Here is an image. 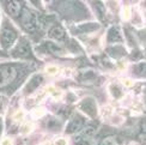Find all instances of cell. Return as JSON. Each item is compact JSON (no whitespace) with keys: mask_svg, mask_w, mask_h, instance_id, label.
Here are the masks:
<instances>
[{"mask_svg":"<svg viewBox=\"0 0 146 145\" xmlns=\"http://www.w3.org/2000/svg\"><path fill=\"white\" fill-rule=\"evenodd\" d=\"M21 67V65L15 64H6L0 66V89L7 88L16 82V79L19 77Z\"/></svg>","mask_w":146,"mask_h":145,"instance_id":"6da1fadb","label":"cell"},{"mask_svg":"<svg viewBox=\"0 0 146 145\" xmlns=\"http://www.w3.org/2000/svg\"><path fill=\"white\" fill-rule=\"evenodd\" d=\"M17 37L18 31L16 30V28L9 21H4L1 29H0V46L5 49H9L15 43Z\"/></svg>","mask_w":146,"mask_h":145,"instance_id":"7a4b0ae2","label":"cell"},{"mask_svg":"<svg viewBox=\"0 0 146 145\" xmlns=\"http://www.w3.org/2000/svg\"><path fill=\"white\" fill-rule=\"evenodd\" d=\"M12 57L17 59H33V53H31V47L27 39L22 37L19 42L15 47V49L12 51Z\"/></svg>","mask_w":146,"mask_h":145,"instance_id":"3957f363","label":"cell"},{"mask_svg":"<svg viewBox=\"0 0 146 145\" xmlns=\"http://www.w3.org/2000/svg\"><path fill=\"white\" fill-rule=\"evenodd\" d=\"M21 22L24 29L28 31H34V30L38 27V17L36 16L34 12L29 11V10H24L22 17H21Z\"/></svg>","mask_w":146,"mask_h":145,"instance_id":"277c9868","label":"cell"},{"mask_svg":"<svg viewBox=\"0 0 146 145\" xmlns=\"http://www.w3.org/2000/svg\"><path fill=\"white\" fill-rule=\"evenodd\" d=\"M79 108L91 118H95L97 114V104L92 97H88L83 100L80 102V104H79Z\"/></svg>","mask_w":146,"mask_h":145,"instance_id":"5b68a950","label":"cell"},{"mask_svg":"<svg viewBox=\"0 0 146 145\" xmlns=\"http://www.w3.org/2000/svg\"><path fill=\"white\" fill-rule=\"evenodd\" d=\"M84 119L76 114V115H73L72 119L70 120V122L67 124V127H66V133H76L77 131L82 130L83 126H84Z\"/></svg>","mask_w":146,"mask_h":145,"instance_id":"8992f818","label":"cell"},{"mask_svg":"<svg viewBox=\"0 0 146 145\" xmlns=\"http://www.w3.org/2000/svg\"><path fill=\"white\" fill-rule=\"evenodd\" d=\"M4 9L11 17H16L21 11V3L18 1H5Z\"/></svg>","mask_w":146,"mask_h":145,"instance_id":"52a82bcc","label":"cell"},{"mask_svg":"<svg viewBox=\"0 0 146 145\" xmlns=\"http://www.w3.org/2000/svg\"><path fill=\"white\" fill-rule=\"evenodd\" d=\"M49 37L53 39V40H55V41H62L65 40L66 37V33H65V30L60 27V25H54L50 30H49Z\"/></svg>","mask_w":146,"mask_h":145,"instance_id":"ba28073f","label":"cell"},{"mask_svg":"<svg viewBox=\"0 0 146 145\" xmlns=\"http://www.w3.org/2000/svg\"><path fill=\"white\" fill-rule=\"evenodd\" d=\"M42 80H43V77H42L41 74H35L31 77V79L29 80V83L27 84L25 86V92H33L34 90H36V88H37L40 84L42 83Z\"/></svg>","mask_w":146,"mask_h":145,"instance_id":"9c48e42d","label":"cell"},{"mask_svg":"<svg viewBox=\"0 0 146 145\" xmlns=\"http://www.w3.org/2000/svg\"><path fill=\"white\" fill-rule=\"evenodd\" d=\"M107 40L109 43H114V42H121L122 41V36H121V33L119 28L116 27H113L109 29L108 35H107Z\"/></svg>","mask_w":146,"mask_h":145,"instance_id":"30bf717a","label":"cell"},{"mask_svg":"<svg viewBox=\"0 0 146 145\" xmlns=\"http://www.w3.org/2000/svg\"><path fill=\"white\" fill-rule=\"evenodd\" d=\"M98 29V24H95V23H85L83 25H79L76 28V34H83V33H92L95 30Z\"/></svg>","mask_w":146,"mask_h":145,"instance_id":"8fae6325","label":"cell"},{"mask_svg":"<svg viewBox=\"0 0 146 145\" xmlns=\"http://www.w3.org/2000/svg\"><path fill=\"white\" fill-rule=\"evenodd\" d=\"M133 73L138 77H143V78H146V64L145 63H141V64H138L133 67Z\"/></svg>","mask_w":146,"mask_h":145,"instance_id":"7c38bea8","label":"cell"},{"mask_svg":"<svg viewBox=\"0 0 146 145\" xmlns=\"http://www.w3.org/2000/svg\"><path fill=\"white\" fill-rule=\"evenodd\" d=\"M96 131H97L96 126H94V125H88V126H85V127L83 128V131H82V137H84V138H90V137H92V136L96 133Z\"/></svg>","mask_w":146,"mask_h":145,"instance_id":"4fadbf2b","label":"cell"},{"mask_svg":"<svg viewBox=\"0 0 146 145\" xmlns=\"http://www.w3.org/2000/svg\"><path fill=\"white\" fill-rule=\"evenodd\" d=\"M110 92L113 94V96L115 98H120V97H122V95H123V92L121 91V89L117 86V85H115V84H111L110 85Z\"/></svg>","mask_w":146,"mask_h":145,"instance_id":"5bb4252c","label":"cell"},{"mask_svg":"<svg viewBox=\"0 0 146 145\" xmlns=\"http://www.w3.org/2000/svg\"><path fill=\"white\" fill-rule=\"evenodd\" d=\"M101 145H117V144H116V142H115V139L113 137H108L101 143Z\"/></svg>","mask_w":146,"mask_h":145,"instance_id":"9a60e30c","label":"cell"},{"mask_svg":"<svg viewBox=\"0 0 146 145\" xmlns=\"http://www.w3.org/2000/svg\"><path fill=\"white\" fill-rule=\"evenodd\" d=\"M55 145H67V142L65 139H62V138H59V139L55 142Z\"/></svg>","mask_w":146,"mask_h":145,"instance_id":"2e32d148","label":"cell"},{"mask_svg":"<svg viewBox=\"0 0 146 145\" xmlns=\"http://www.w3.org/2000/svg\"><path fill=\"white\" fill-rule=\"evenodd\" d=\"M56 71H58L56 67H48V73H50V74L56 73Z\"/></svg>","mask_w":146,"mask_h":145,"instance_id":"e0dca14e","label":"cell"},{"mask_svg":"<svg viewBox=\"0 0 146 145\" xmlns=\"http://www.w3.org/2000/svg\"><path fill=\"white\" fill-rule=\"evenodd\" d=\"M1 145H12V143H11L10 139H4V140L1 142Z\"/></svg>","mask_w":146,"mask_h":145,"instance_id":"ac0fdd59","label":"cell"},{"mask_svg":"<svg viewBox=\"0 0 146 145\" xmlns=\"http://www.w3.org/2000/svg\"><path fill=\"white\" fill-rule=\"evenodd\" d=\"M1 131H3V122H1V120H0V134H1Z\"/></svg>","mask_w":146,"mask_h":145,"instance_id":"d6986e66","label":"cell"}]
</instances>
